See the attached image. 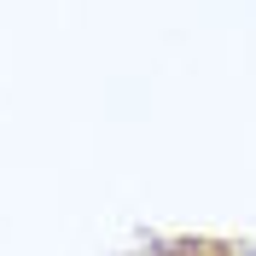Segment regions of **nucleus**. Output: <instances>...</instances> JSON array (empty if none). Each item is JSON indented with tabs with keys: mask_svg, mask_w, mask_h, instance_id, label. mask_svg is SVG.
<instances>
[{
	"mask_svg": "<svg viewBox=\"0 0 256 256\" xmlns=\"http://www.w3.org/2000/svg\"><path fill=\"white\" fill-rule=\"evenodd\" d=\"M158 256H256V239H169L158 244Z\"/></svg>",
	"mask_w": 256,
	"mask_h": 256,
	"instance_id": "1",
	"label": "nucleus"
}]
</instances>
